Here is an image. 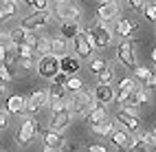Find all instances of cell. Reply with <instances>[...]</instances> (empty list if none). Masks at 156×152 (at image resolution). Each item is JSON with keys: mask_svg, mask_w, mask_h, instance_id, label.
I'll return each instance as SVG.
<instances>
[{"mask_svg": "<svg viewBox=\"0 0 156 152\" xmlns=\"http://www.w3.org/2000/svg\"><path fill=\"white\" fill-rule=\"evenodd\" d=\"M106 66H108V64H106V60H101V57H95V60L90 62V71H92V73H97V75H99Z\"/></svg>", "mask_w": 156, "mask_h": 152, "instance_id": "cell-32", "label": "cell"}, {"mask_svg": "<svg viewBox=\"0 0 156 152\" xmlns=\"http://www.w3.org/2000/svg\"><path fill=\"white\" fill-rule=\"evenodd\" d=\"M70 113L68 110H59V113H53L51 115V121H48V130H53V132H64V130L70 126Z\"/></svg>", "mask_w": 156, "mask_h": 152, "instance_id": "cell-11", "label": "cell"}, {"mask_svg": "<svg viewBox=\"0 0 156 152\" xmlns=\"http://www.w3.org/2000/svg\"><path fill=\"white\" fill-rule=\"evenodd\" d=\"M66 79H68V75H66V73H62V71H59V73H57V75L53 77V84H55V86H64V84H66Z\"/></svg>", "mask_w": 156, "mask_h": 152, "instance_id": "cell-38", "label": "cell"}, {"mask_svg": "<svg viewBox=\"0 0 156 152\" xmlns=\"http://www.w3.org/2000/svg\"><path fill=\"white\" fill-rule=\"evenodd\" d=\"M103 119H108V110H106V106H99V104L92 108L88 115H86L88 126H97V124H101Z\"/></svg>", "mask_w": 156, "mask_h": 152, "instance_id": "cell-18", "label": "cell"}, {"mask_svg": "<svg viewBox=\"0 0 156 152\" xmlns=\"http://www.w3.org/2000/svg\"><path fill=\"white\" fill-rule=\"evenodd\" d=\"M51 113H59V110H68V93L64 86H51L48 88V104Z\"/></svg>", "mask_w": 156, "mask_h": 152, "instance_id": "cell-4", "label": "cell"}, {"mask_svg": "<svg viewBox=\"0 0 156 152\" xmlns=\"http://www.w3.org/2000/svg\"><path fill=\"white\" fill-rule=\"evenodd\" d=\"M92 99H95L99 106H106V104H110V101H114V88H112V84H97L95 93H92Z\"/></svg>", "mask_w": 156, "mask_h": 152, "instance_id": "cell-13", "label": "cell"}, {"mask_svg": "<svg viewBox=\"0 0 156 152\" xmlns=\"http://www.w3.org/2000/svg\"><path fill=\"white\" fill-rule=\"evenodd\" d=\"M119 86L121 88H126V90H130V93H132V90H136L141 84H136V82H134V77H123L121 79V82H119Z\"/></svg>", "mask_w": 156, "mask_h": 152, "instance_id": "cell-31", "label": "cell"}, {"mask_svg": "<svg viewBox=\"0 0 156 152\" xmlns=\"http://www.w3.org/2000/svg\"><path fill=\"white\" fill-rule=\"evenodd\" d=\"M51 22V11H33L31 16H27L22 22H20V27L27 29V31H37V29H42Z\"/></svg>", "mask_w": 156, "mask_h": 152, "instance_id": "cell-7", "label": "cell"}, {"mask_svg": "<svg viewBox=\"0 0 156 152\" xmlns=\"http://www.w3.org/2000/svg\"><path fill=\"white\" fill-rule=\"evenodd\" d=\"M119 0H108V2H101L99 5V9H97V16H99V20L101 22H106V24H110L112 20H117V16H119Z\"/></svg>", "mask_w": 156, "mask_h": 152, "instance_id": "cell-10", "label": "cell"}, {"mask_svg": "<svg viewBox=\"0 0 156 152\" xmlns=\"http://www.w3.org/2000/svg\"><path fill=\"white\" fill-rule=\"evenodd\" d=\"M90 31V35H92V40H95V49L97 51H101V49H108L110 44H112V38H114V33L110 31V24H106V22H99L95 24V27H90L88 29Z\"/></svg>", "mask_w": 156, "mask_h": 152, "instance_id": "cell-2", "label": "cell"}, {"mask_svg": "<svg viewBox=\"0 0 156 152\" xmlns=\"http://www.w3.org/2000/svg\"><path fill=\"white\" fill-rule=\"evenodd\" d=\"M35 11H48V0H33Z\"/></svg>", "mask_w": 156, "mask_h": 152, "instance_id": "cell-37", "label": "cell"}, {"mask_svg": "<svg viewBox=\"0 0 156 152\" xmlns=\"http://www.w3.org/2000/svg\"><path fill=\"white\" fill-rule=\"evenodd\" d=\"M16 79V75H13V68H9V66H5V64H0V82H13Z\"/></svg>", "mask_w": 156, "mask_h": 152, "instance_id": "cell-30", "label": "cell"}, {"mask_svg": "<svg viewBox=\"0 0 156 152\" xmlns=\"http://www.w3.org/2000/svg\"><path fill=\"white\" fill-rule=\"evenodd\" d=\"M81 31H84V29H81ZM81 31L73 38V44H75V51H77V60H84V57H90L92 55V51H90V46L86 44V40H84V35H81Z\"/></svg>", "mask_w": 156, "mask_h": 152, "instance_id": "cell-16", "label": "cell"}, {"mask_svg": "<svg viewBox=\"0 0 156 152\" xmlns=\"http://www.w3.org/2000/svg\"><path fill=\"white\" fill-rule=\"evenodd\" d=\"M55 2H64V0H55Z\"/></svg>", "mask_w": 156, "mask_h": 152, "instance_id": "cell-47", "label": "cell"}, {"mask_svg": "<svg viewBox=\"0 0 156 152\" xmlns=\"http://www.w3.org/2000/svg\"><path fill=\"white\" fill-rule=\"evenodd\" d=\"M128 5H130L132 11H143L145 5H147V0H128Z\"/></svg>", "mask_w": 156, "mask_h": 152, "instance_id": "cell-36", "label": "cell"}, {"mask_svg": "<svg viewBox=\"0 0 156 152\" xmlns=\"http://www.w3.org/2000/svg\"><path fill=\"white\" fill-rule=\"evenodd\" d=\"M51 55H55V57L68 55V42L64 38H51Z\"/></svg>", "mask_w": 156, "mask_h": 152, "instance_id": "cell-19", "label": "cell"}, {"mask_svg": "<svg viewBox=\"0 0 156 152\" xmlns=\"http://www.w3.org/2000/svg\"><path fill=\"white\" fill-rule=\"evenodd\" d=\"M143 11H145V18H147L150 22H154V20H156V7H154L152 0H147V5H145Z\"/></svg>", "mask_w": 156, "mask_h": 152, "instance_id": "cell-33", "label": "cell"}, {"mask_svg": "<svg viewBox=\"0 0 156 152\" xmlns=\"http://www.w3.org/2000/svg\"><path fill=\"white\" fill-rule=\"evenodd\" d=\"M132 71H134V82L136 84H145V79L152 75V68H147V66H134Z\"/></svg>", "mask_w": 156, "mask_h": 152, "instance_id": "cell-25", "label": "cell"}, {"mask_svg": "<svg viewBox=\"0 0 156 152\" xmlns=\"http://www.w3.org/2000/svg\"><path fill=\"white\" fill-rule=\"evenodd\" d=\"M117 57H119V62L123 66H128V68H134L136 66V55H134V44L132 42H121L117 46Z\"/></svg>", "mask_w": 156, "mask_h": 152, "instance_id": "cell-9", "label": "cell"}, {"mask_svg": "<svg viewBox=\"0 0 156 152\" xmlns=\"http://www.w3.org/2000/svg\"><path fill=\"white\" fill-rule=\"evenodd\" d=\"M2 93H7V84H5V82H0V95H2Z\"/></svg>", "mask_w": 156, "mask_h": 152, "instance_id": "cell-43", "label": "cell"}, {"mask_svg": "<svg viewBox=\"0 0 156 152\" xmlns=\"http://www.w3.org/2000/svg\"><path fill=\"white\" fill-rule=\"evenodd\" d=\"M9 126V115H7V110H0V130H5Z\"/></svg>", "mask_w": 156, "mask_h": 152, "instance_id": "cell-39", "label": "cell"}, {"mask_svg": "<svg viewBox=\"0 0 156 152\" xmlns=\"http://www.w3.org/2000/svg\"><path fill=\"white\" fill-rule=\"evenodd\" d=\"M112 79H114V68H110V64H108L97 75V84H112Z\"/></svg>", "mask_w": 156, "mask_h": 152, "instance_id": "cell-28", "label": "cell"}, {"mask_svg": "<svg viewBox=\"0 0 156 152\" xmlns=\"http://www.w3.org/2000/svg\"><path fill=\"white\" fill-rule=\"evenodd\" d=\"M59 71L62 73H66L68 77H73L79 71V60L77 57H73V55H64V57H59Z\"/></svg>", "mask_w": 156, "mask_h": 152, "instance_id": "cell-15", "label": "cell"}, {"mask_svg": "<svg viewBox=\"0 0 156 152\" xmlns=\"http://www.w3.org/2000/svg\"><path fill=\"white\" fill-rule=\"evenodd\" d=\"M33 51L42 57V55H51V38L46 35H37L35 44H33Z\"/></svg>", "mask_w": 156, "mask_h": 152, "instance_id": "cell-21", "label": "cell"}, {"mask_svg": "<svg viewBox=\"0 0 156 152\" xmlns=\"http://www.w3.org/2000/svg\"><path fill=\"white\" fill-rule=\"evenodd\" d=\"M24 113V97L22 95H11L7 99V115H22Z\"/></svg>", "mask_w": 156, "mask_h": 152, "instance_id": "cell-17", "label": "cell"}, {"mask_svg": "<svg viewBox=\"0 0 156 152\" xmlns=\"http://www.w3.org/2000/svg\"><path fill=\"white\" fill-rule=\"evenodd\" d=\"M132 31H136V24L134 22H130V20H126V18L117 20V35L128 38V35H132Z\"/></svg>", "mask_w": 156, "mask_h": 152, "instance_id": "cell-23", "label": "cell"}, {"mask_svg": "<svg viewBox=\"0 0 156 152\" xmlns=\"http://www.w3.org/2000/svg\"><path fill=\"white\" fill-rule=\"evenodd\" d=\"M128 152H150V148L145 146L141 139H134V143L130 146V150H128Z\"/></svg>", "mask_w": 156, "mask_h": 152, "instance_id": "cell-35", "label": "cell"}, {"mask_svg": "<svg viewBox=\"0 0 156 152\" xmlns=\"http://www.w3.org/2000/svg\"><path fill=\"white\" fill-rule=\"evenodd\" d=\"M136 139H141L147 148H154V143H156V137H154V130H150V132H145V135H141V137H136Z\"/></svg>", "mask_w": 156, "mask_h": 152, "instance_id": "cell-34", "label": "cell"}, {"mask_svg": "<svg viewBox=\"0 0 156 152\" xmlns=\"http://www.w3.org/2000/svg\"><path fill=\"white\" fill-rule=\"evenodd\" d=\"M134 139L136 137H132L128 130H114V132L110 135V141L114 143V148H117L119 152H128L130 146L134 143Z\"/></svg>", "mask_w": 156, "mask_h": 152, "instance_id": "cell-12", "label": "cell"}, {"mask_svg": "<svg viewBox=\"0 0 156 152\" xmlns=\"http://www.w3.org/2000/svg\"><path fill=\"white\" fill-rule=\"evenodd\" d=\"M29 99H31V101H35L40 108H44V106L48 104V90H35V93L31 95Z\"/></svg>", "mask_w": 156, "mask_h": 152, "instance_id": "cell-29", "label": "cell"}, {"mask_svg": "<svg viewBox=\"0 0 156 152\" xmlns=\"http://www.w3.org/2000/svg\"><path fill=\"white\" fill-rule=\"evenodd\" d=\"M13 2H16V5H18V2H20V0H13Z\"/></svg>", "mask_w": 156, "mask_h": 152, "instance_id": "cell-48", "label": "cell"}, {"mask_svg": "<svg viewBox=\"0 0 156 152\" xmlns=\"http://www.w3.org/2000/svg\"><path fill=\"white\" fill-rule=\"evenodd\" d=\"M90 130L95 135H99V137H108V135H112L114 132V121H110V119H103L101 124H97V126H90Z\"/></svg>", "mask_w": 156, "mask_h": 152, "instance_id": "cell-22", "label": "cell"}, {"mask_svg": "<svg viewBox=\"0 0 156 152\" xmlns=\"http://www.w3.org/2000/svg\"><path fill=\"white\" fill-rule=\"evenodd\" d=\"M79 31H81V24L79 22H62V27H59V33L62 35L59 38H64L66 42H68V40H73Z\"/></svg>", "mask_w": 156, "mask_h": 152, "instance_id": "cell-20", "label": "cell"}, {"mask_svg": "<svg viewBox=\"0 0 156 152\" xmlns=\"http://www.w3.org/2000/svg\"><path fill=\"white\" fill-rule=\"evenodd\" d=\"M16 55H18V60H37L40 57L35 51H33V46H27V44L16 46Z\"/></svg>", "mask_w": 156, "mask_h": 152, "instance_id": "cell-24", "label": "cell"}, {"mask_svg": "<svg viewBox=\"0 0 156 152\" xmlns=\"http://www.w3.org/2000/svg\"><path fill=\"white\" fill-rule=\"evenodd\" d=\"M81 86H84V82H81L79 77H68L66 79V84H64V88H66V93H70V95H75V93H79L81 90Z\"/></svg>", "mask_w": 156, "mask_h": 152, "instance_id": "cell-26", "label": "cell"}, {"mask_svg": "<svg viewBox=\"0 0 156 152\" xmlns=\"http://www.w3.org/2000/svg\"><path fill=\"white\" fill-rule=\"evenodd\" d=\"M0 11H2L7 18H11V16L18 13V5L13 0H0Z\"/></svg>", "mask_w": 156, "mask_h": 152, "instance_id": "cell-27", "label": "cell"}, {"mask_svg": "<svg viewBox=\"0 0 156 152\" xmlns=\"http://www.w3.org/2000/svg\"><path fill=\"white\" fill-rule=\"evenodd\" d=\"M35 71L44 79H53L59 73V57H55V55H42L37 60V64H35Z\"/></svg>", "mask_w": 156, "mask_h": 152, "instance_id": "cell-6", "label": "cell"}, {"mask_svg": "<svg viewBox=\"0 0 156 152\" xmlns=\"http://www.w3.org/2000/svg\"><path fill=\"white\" fill-rule=\"evenodd\" d=\"M55 11V18L62 20V22H79L81 18V11L75 2H70V0H64V2H55L53 7Z\"/></svg>", "mask_w": 156, "mask_h": 152, "instance_id": "cell-3", "label": "cell"}, {"mask_svg": "<svg viewBox=\"0 0 156 152\" xmlns=\"http://www.w3.org/2000/svg\"><path fill=\"white\" fill-rule=\"evenodd\" d=\"M42 152H57V150H53V148H46V146H44V150H42Z\"/></svg>", "mask_w": 156, "mask_h": 152, "instance_id": "cell-44", "label": "cell"}, {"mask_svg": "<svg viewBox=\"0 0 156 152\" xmlns=\"http://www.w3.org/2000/svg\"><path fill=\"white\" fill-rule=\"evenodd\" d=\"M114 124H121L123 130H128V132H136L139 130V117H136V108H121L117 113V121Z\"/></svg>", "mask_w": 156, "mask_h": 152, "instance_id": "cell-8", "label": "cell"}, {"mask_svg": "<svg viewBox=\"0 0 156 152\" xmlns=\"http://www.w3.org/2000/svg\"><path fill=\"white\" fill-rule=\"evenodd\" d=\"M101 2H108V0H99V5H101Z\"/></svg>", "mask_w": 156, "mask_h": 152, "instance_id": "cell-46", "label": "cell"}, {"mask_svg": "<svg viewBox=\"0 0 156 152\" xmlns=\"http://www.w3.org/2000/svg\"><path fill=\"white\" fill-rule=\"evenodd\" d=\"M33 124H35V119L22 113V117H20V128L16 130V143L18 146H27V143L33 141V137H35Z\"/></svg>", "mask_w": 156, "mask_h": 152, "instance_id": "cell-5", "label": "cell"}, {"mask_svg": "<svg viewBox=\"0 0 156 152\" xmlns=\"http://www.w3.org/2000/svg\"><path fill=\"white\" fill-rule=\"evenodd\" d=\"M42 141H44L46 148H53V150H57V152L66 146V141H64V137H62V132H53V130H44V132H42Z\"/></svg>", "mask_w": 156, "mask_h": 152, "instance_id": "cell-14", "label": "cell"}, {"mask_svg": "<svg viewBox=\"0 0 156 152\" xmlns=\"http://www.w3.org/2000/svg\"><path fill=\"white\" fill-rule=\"evenodd\" d=\"M9 44H11V42H9V33L7 31H0V49H7Z\"/></svg>", "mask_w": 156, "mask_h": 152, "instance_id": "cell-40", "label": "cell"}, {"mask_svg": "<svg viewBox=\"0 0 156 152\" xmlns=\"http://www.w3.org/2000/svg\"><path fill=\"white\" fill-rule=\"evenodd\" d=\"M95 106H97V101L92 99V93H86V90H79V93H75L73 97H68L70 117H86Z\"/></svg>", "mask_w": 156, "mask_h": 152, "instance_id": "cell-1", "label": "cell"}, {"mask_svg": "<svg viewBox=\"0 0 156 152\" xmlns=\"http://www.w3.org/2000/svg\"><path fill=\"white\" fill-rule=\"evenodd\" d=\"M154 86H156V77H154V73H152L147 79H145V88H147V90H152Z\"/></svg>", "mask_w": 156, "mask_h": 152, "instance_id": "cell-42", "label": "cell"}, {"mask_svg": "<svg viewBox=\"0 0 156 152\" xmlns=\"http://www.w3.org/2000/svg\"><path fill=\"white\" fill-rule=\"evenodd\" d=\"M79 152H86V150H79Z\"/></svg>", "mask_w": 156, "mask_h": 152, "instance_id": "cell-49", "label": "cell"}, {"mask_svg": "<svg viewBox=\"0 0 156 152\" xmlns=\"http://www.w3.org/2000/svg\"><path fill=\"white\" fill-rule=\"evenodd\" d=\"M0 20H2V22H5V20H9V18H7V16H5L2 11H0Z\"/></svg>", "mask_w": 156, "mask_h": 152, "instance_id": "cell-45", "label": "cell"}, {"mask_svg": "<svg viewBox=\"0 0 156 152\" xmlns=\"http://www.w3.org/2000/svg\"><path fill=\"white\" fill-rule=\"evenodd\" d=\"M86 152H108V148H103V146H99V143H92V146L86 148Z\"/></svg>", "mask_w": 156, "mask_h": 152, "instance_id": "cell-41", "label": "cell"}]
</instances>
